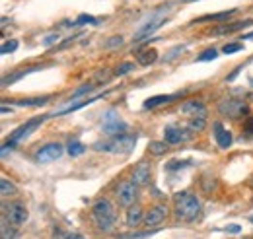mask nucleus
I'll return each mask as SVG.
<instances>
[{
  "mask_svg": "<svg viewBox=\"0 0 253 239\" xmlns=\"http://www.w3.org/2000/svg\"><path fill=\"white\" fill-rule=\"evenodd\" d=\"M49 101V97H32V99H20L16 101V105L20 107H39V105H45Z\"/></svg>",
  "mask_w": 253,
  "mask_h": 239,
  "instance_id": "obj_21",
  "label": "nucleus"
},
{
  "mask_svg": "<svg viewBox=\"0 0 253 239\" xmlns=\"http://www.w3.org/2000/svg\"><path fill=\"white\" fill-rule=\"evenodd\" d=\"M239 229H241V227H239L237 224H234V225H228V227H226V231H228V233H239Z\"/></svg>",
  "mask_w": 253,
  "mask_h": 239,
  "instance_id": "obj_35",
  "label": "nucleus"
},
{
  "mask_svg": "<svg viewBox=\"0 0 253 239\" xmlns=\"http://www.w3.org/2000/svg\"><path fill=\"white\" fill-rule=\"evenodd\" d=\"M57 41H59V33H49V35L43 39V45L49 47V45H53V43H57Z\"/></svg>",
  "mask_w": 253,
  "mask_h": 239,
  "instance_id": "obj_34",
  "label": "nucleus"
},
{
  "mask_svg": "<svg viewBox=\"0 0 253 239\" xmlns=\"http://www.w3.org/2000/svg\"><path fill=\"white\" fill-rule=\"evenodd\" d=\"M115 196H117V202L121 206H133L137 196H139V189L133 181H121L117 191H115Z\"/></svg>",
  "mask_w": 253,
  "mask_h": 239,
  "instance_id": "obj_8",
  "label": "nucleus"
},
{
  "mask_svg": "<svg viewBox=\"0 0 253 239\" xmlns=\"http://www.w3.org/2000/svg\"><path fill=\"white\" fill-rule=\"evenodd\" d=\"M241 47H243L241 43H226L222 51H224L226 55H232V53H237V51H241Z\"/></svg>",
  "mask_w": 253,
  "mask_h": 239,
  "instance_id": "obj_31",
  "label": "nucleus"
},
{
  "mask_svg": "<svg viewBox=\"0 0 253 239\" xmlns=\"http://www.w3.org/2000/svg\"><path fill=\"white\" fill-rule=\"evenodd\" d=\"M2 208H4V220H6L10 225H14V227H18V225L26 224V222H28V218H30V212H28L26 204H22V202L4 204Z\"/></svg>",
  "mask_w": 253,
  "mask_h": 239,
  "instance_id": "obj_6",
  "label": "nucleus"
},
{
  "mask_svg": "<svg viewBox=\"0 0 253 239\" xmlns=\"http://www.w3.org/2000/svg\"><path fill=\"white\" fill-rule=\"evenodd\" d=\"M94 90V84H86V86H82V88H78L76 91H72V95H70V101H74V99H78L80 95H86V93H90Z\"/></svg>",
  "mask_w": 253,
  "mask_h": 239,
  "instance_id": "obj_27",
  "label": "nucleus"
},
{
  "mask_svg": "<svg viewBox=\"0 0 253 239\" xmlns=\"http://www.w3.org/2000/svg\"><path fill=\"white\" fill-rule=\"evenodd\" d=\"M148 150L154 154V156H162V154H166L168 152V142H150V146H148Z\"/></svg>",
  "mask_w": 253,
  "mask_h": 239,
  "instance_id": "obj_24",
  "label": "nucleus"
},
{
  "mask_svg": "<svg viewBox=\"0 0 253 239\" xmlns=\"http://www.w3.org/2000/svg\"><path fill=\"white\" fill-rule=\"evenodd\" d=\"M47 117H51V115H43V117H33V119H30L28 123H24L22 127H18L14 133H12V136H10V140H14V142H18V140H24L26 136H30Z\"/></svg>",
  "mask_w": 253,
  "mask_h": 239,
  "instance_id": "obj_9",
  "label": "nucleus"
},
{
  "mask_svg": "<svg viewBox=\"0 0 253 239\" xmlns=\"http://www.w3.org/2000/svg\"><path fill=\"white\" fill-rule=\"evenodd\" d=\"M119 45H123V37H121V35H113L111 39L105 41V47H107V49H111V47H119Z\"/></svg>",
  "mask_w": 253,
  "mask_h": 239,
  "instance_id": "obj_32",
  "label": "nucleus"
},
{
  "mask_svg": "<svg viewBox=\"0 0 253 239\" xmlns=\"http://www.w3.org/2000/svg\"><path fill=\"white\" fill-rule=\"evenodd\" d=\"M16 49H18V41L12 39V41L2 43V47H0V53H2V55H8V53H14Z\"/></svg>",
  "mask_w": 253,
  "mask_h": 239,
  "instance_id": "obj_29",
  "label": "nucleus"
},
{
  "mask_svg": "<svg viewBox=\"0 0 253 239\" xmlns=\"http://www.w3.org/2000/svg\"><path fill=\"white\" fill-rule=\"evenodd\" d=\"M237 72H239V68H236V70H234V72H232V74H230V76H228L226 80H234V78L237 76Z\"/></svg>",
  "mask_w": 253,
  "mask_h": 239,
  "instance_id": "obj_36",
  "label": "nucleus"
},
{
  "mask_svg": "<svg viewBox=\"0 0 253 239\" xmlns=\"http://www.w3.org/2000/svg\"><path fill=\"white\" fill-rule=\"evenodd\" d=\"M0 191H2V196H14V194L18 193L16 185H14V183H10L6 177L0 179Z\"/></svg>",
  "mask_w": 253,
  "mask_h": 239,
  "instance_id": "obj_20",
  "label": "nucleus"
},
{
  "mask_svg": "<svg viewBox=\"0 0 253 239\" xmlns=\"http://www.w3.org/2000/svg\"><path fill=\"white\" fill-rule=\"evenodd\" d=\"M156 60H158V51L156 49H144V51H141L137 55V62L142 64V66H148V64L156 62Z\"/></svg>",
  "mask_w": 253,
  "mask_h": 239,
  "instance_id": "obj_18",
  "label": "nucleus"
},
{
  "mask_svg": "<svg viewBox=\"0 0 253 239\" xmlns=\"http://www.w3.org/2000/svg\"><path fill=\"white\" fill-rule=\"evenodd\" d=\"M218 113L224 115V117H230V119H239L247 113V105L241 99L228 97V99H222L218 103Z\"/></svg>",
  "mask_w": 253,
  "mask_h": 239,
  "instance_id": "obj_7",
  "label": "nucleus"
},
{
  "mask_svg": "<svg viewBox=\"0 0 253 239\" xmlns=\"http://www.w3.org/2000/svg\"><path fill=\"white\" fill-rule=\"evenodd\" d=\"M126 129H129V127H126V123L119 117V113L115 109H109V111L103 113V117H101V131L107 136H111V138L113 136H121V134H125Z\"/></svg>",
  "mask_w": 253,
  "mask_h": 239,
  "instance_id": "obj_5",
  "label": "nucleus"
},
{
  "mask_svg": "<svg viewBox=\"0 0 253 239\" xmlns=\"http://www.w3.org/2000/svg\"><path fill=\"white\" fill-rule=\"evenodd\" d=\"M253 24V20H243V22H236V24H226V26H222V28H216L214 30V35H222V33H234V31H237V30H243V28H247V26H251Z\"/></svg>",
  "mask_w": 253,
  "mask_h": 239,
  "instance_id": "obj_17",
  "label": "nucleus"
},
{
  "mask_svg": "<svg viewBox=\"0 0 253 239\" xmlns=\"http://www.w3.org/2000/svg\"><path fill=\"white\" fill-rule=\"evenodd\" d=\"M92 216L97 224V227L105 233L113 231V227L117 225V212L113 208V204L107 200V198H99L94 202L92 206Z\"/></svg>",
  "mask_w": 253,
  "mask_h": 239,
  "instance_id": "obj_2",
  "label": "nucleus"
},
{
  "mask_svg": "<svg viewBox=\"0 0 253 239\" xmlns=\"http://www.w3.org/2000/svg\"><path fill=\"white\" fill-rule=\"evenodd\" d=\"M179 111H181L183 115H187L189 119H193V117L206 119V107H205V103L199 101V99H187V101H183L181 107H179Z\"/></svg>",
  "mask_w": 253,
  "mask_h": 239,
  "instance_id": "obj_11",
  "label": "nucleus"
},
{
  "mask_svg": "<svg viewBox=\"0 0 253 239\" xmlns=\"http://www.w3.org/2000/svg\"><path fill=\"white\" fill-rule=\"evenodd\" d=\"M137 144V136L131 134H121V136H113L111 140L105 142H95L94 150L95 152H109V154H129Z\"/></svg>",
  "mask_w": 253,
  "mask_h": 239,
  "instance_id": "obj_3",
  "label": "nucleus"
},
{
  "mask_svg": "<svg viewBox=\"0 0 253 239\" xmlns=\"http://www.w3.org/2000/svg\"><path fill=\"white\" fill-rule=\"evenodd\" d=\"M63 152H64L63 144H59V142H51V144L43 146L41 150H37V154H35V160H37L39 164L55 162V160H59V158L63 156Z\"/></svg>",
  "mask_w": 253,
  "mask_h": 239,
  "instance_id": "obj_10",
  "label": "nucleus"
},
{
  "mask_svg": "<svg viewBox=\"0 0 253 239\" xmlns=\"http://www.w3.org/2000/svg\"><path fill=\"white\" fill-rule=\"evenodd\" d=\"M168 216V206L166 204H156L154 208H150V212L144 216V225L148 227H156L160 225Z\"/></svg>",
  "mask_w": 253,
  "mask_h": 239,
  "instance_id": "obj_13",
  "label": "nucleus"
},
{
  "mask_svg": "<svg viewBox=\"0 0 253 239\" xmlns=\"http://www.w3.org/2000/svg\"><path fill=\"white\" fill-rule=\"evenodd\" d=\"M175 97H177L175 93H174V95H154V97H148V99L144 101V107H146V109H154V107H158V105L172 103Z\"/></svg>",
  "mask_w": 253,
  "mask_h": 239,
  "instance_id": "obj_19",
  "label": "nucleus"
},
{
  "mask_svg": "<svg viewBox=\"0 0 253 239\" xmlns=\"http://www.w3.org/2000/svg\"><path fill=\"white\" fill-rule=\"evenodd\" d=\"M191 134H185L181 129H175V127H166L164 129V142L168 144H179L183 140H187Z\"/></svg>",
  "mask_w": 253,
  "mask_h": 239,
  "instance_id": "obj_14",
  "label": "nucleus"
},
{
  "mask_svg": "<svg viewBox=\"0 0 253 239\" xmlns=\"http://www.w3.org/2000/svg\"><path fill=\"white\" fill-rule=\"evenodd\" d=\"M245 39H253V33H247V35H245Z\"/></svg>",
  "mask_w": 253,
  "mask_h": 239,
  "instance_id": "obj_37",
  "label": "nucleus"
},
{
  "mask_svg": "<svg viewBox=\"0 0 253 239\" xmlns=\"http://www.w3.org/2000/svg\"><path fill=\"white\" fill-rule=\"evenodd\" d=\"M168 12H170V6H162L160 10H156L146 22H144V26L135 33V43H139V41H144L148 35H152L158 28H162L164 24H166V18H168Z\"/></svg>",
  "mask_w": 253,
  "mask_h": 239,
  "instance_id": "obj_4",
  "label": "nucleus"
},
{
  "mask_svg": "<svg viewBox=\"0 0 253 239\" xmlns=\"http://www.w3.org/2000/svg\"><path fill=\"white\" fill-rule=\"evenodd\" d=\"M142 220H144V212H142L141 206H131L129 210H126L125 222H126V225H129V227H137Z\"/></svg>",
  "mask_w": 253,
  "mask_h": 239,
  "instance_id": "obj_16",
  "label": "nucleus"
},
{
  "mask_svg": "<svg viewBox=\"0 0 253 239\" xmlns=\"http://www.w3.org/2000/svg\"><path fill=\"white\" fill-rule=\"evenodd\" d=\"M183 49H185V45H177V47H174V49L170 51V55L164 57V60H172V59H175V57L179 55V51H183Z\"/></svg>",
  "mask_w": 253,
  "mask_h": 239,
  "instance_id": "obj_33",
  "label": "nucleus"
},
{
  "mask_svg": "<svg viewBox=\"0 0 253 239\" xmlns=\"http://www.w3.org/2000/svg\"><path fill=\"white\" fill-rule=\"evenodd\" d=\"M150 177H152V169H150V164L148 162H141L133 173H131V181L137 185V187H142V185H148L150 183Z\"/></svg>",
  "mask_w": 253,
  "mask_h": 239,
  "instance_id": "obj_12",
  "label": "nucleus"
},
{
  "mask_svg": "<svg viewBox=\"0 0 253 239\" xmlns=\"http://www.w3.org/2000/svg\"><path fill=\"white\" fill-rule=\"evenodd\" d=\"M236 14V10H228V12H220V14H208V16H203V18H197L193 24H203V22H208V20H224L228 16Z\"/></svg>",
  "mask_w": 253,
  "mask_h": 239,
  "instance_id": "obj_22",
  "label": "nucleus"
},
{
  "mask_svg": "<svg viewBox=\"0 0 253 239\" xmlns=\"http://www.w3.org/2000/svg\"><path fill=\"white\" fill-rule=\"evenodd\" d=\"M214 127V138H216V144L220 146V148H230V144H232V134H230V131H226L220 123H214L212 125Z\"/></svg>",
  "mask_w": 253,
  "mask_h": 239,
  "instance_id": "obj_15",
  "label": "nucleus"
},
{
  "mask_svg": "<svg viewBox=\"0 0 253 239\" xmlns=\"http://www.w3.org/2000/svg\"><path fill=\"white\" fill-rule=\"evenodd\" d=\"M84 24H92V26H95V24H97V20H95L94 16H88V14H80V16H78V20L74 22V26H84Z\"/></svg>",
  "mask_w": 253,
  "mask_h": 239,
  "instance_id": "obj_30",
  "label": "nucleus"
},
{
  "mask_svg": "<svg viewBox=\"0 0 253 239\" xmlns=\"http://www.w3.org/2000/svg\"><path fill=\"white\" fill-rule=\"evenodd\" d=\"M216 57H218V51H216V49H206L203 55L197 57V60H199V62H205V60H214Z\"/></svg>",
  "mask_w": 253,
  "mask_h": 239,
  "instance_id": "obj_28",
  "label": "nucleus"
},
{
  "mask_svg": "<svg viewBox=\"0 0 253 239\" xmlns=\"http://www.w3.org/2000/svg\"><path fill=\"white\" fill-rule=\"evenodd\" d=\"M133 68H135V62H121L115 68V76H125V74H129Z\"/></svg>",
  "mask_w": 253,
  "mask_h": 239,
  "instance_id": "obj_26",
  "label": "nucleus"
},
{
  "mask_svg": "<svg viewBox=\"0 0 253 239\" xmlns=\"http://www.w3.org/2000/svg\"><path fill=\"white\" fill-rule=\"evenodd\" d=\"M205 125H206V119H201V117L189 119V131H191V133H201V131H205Z\"/></svg>",
  "mask_w": 253,
  "mask_h": 239,
  "instance_id": "obj_23",
  "label": "nucleus"
},
{
  "mask_svg": "<svg viewBox=\"0 0 253 239\" xmlns=\"http://www.w3.org/2000/svg\"><path fill=\"white\" fill-rule=\"evenodd\" d=\"M187 2H193V0H187Z\"/></svg>",
  "mask_w": 253,
  "mask_h": 239,
  "instance_id": "obj_38",
  "label": "nucleus"
},
{
  "mask_svg": "<svg viewBox=\"0 0 253 239\" xmlns=\"http://www.w3.org/2000/svg\"><path fill=\"white\" fill-rule=\"evenodd\" d=\"M84 152H86V146H84L82 142L72 140V142L68 144V154H70V156H80V154H84Z\"/></svg>",
  "mask_w": 253,
  "mask_h": 239,
  "instance_id": "obj_25",
  "label": "nucleus"
},
{
  "mask_svg": "<svg viewBox=\"0 0 253 239\" xmlns=\"http://www.w3.org/2000/svg\"><path fill=\"white\" fill-rule=\"evenodd\" d=\"M201 208H203L201 200L189 191H181L174 196V210H175V216L179 220L193 222L201 214Z\"/></svg>",
  "mask_w": 253,
  "mask_h": 239,
  "instance_id": "obj_1",
  "label": "nucleus"
}]
</instances>
